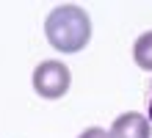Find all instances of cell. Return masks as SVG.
<instances>
[{
	"label": "cell",
	"mask_w": 152,
	"mask_h": 138,
	"mask_svg": "<svg viewBox=\"0 0 152 138\" xmlns=\"http://www.w3.org/2000/svg\"><path fill=\"white\" fill-rule=\"evenodd\" d=\"M149 116H152V108H149Z\"/></svg>",
	"instance_id": "6"
},
{
	"label": "cell",
	"mask_w": 152,
	"mask_h": 138,
	"mask_svg": "<svg viewBox=\"0 0 152 138\" xmlns=\"http://www.w3.org/2000/svg\"><path fill=\"white\" fill-rule=\"evenodd\" d=\"M133 61H136L138 69L152 72V31L141 33L136 39V44H133Z\"/></svg>",
	"instance_id": "4"
},
{
	"label": "cell",
	"mask_w": 152,
	"mask_h": 138,
	"mask_svg": "<svg viewBox=\"0 0 152 138\" xmlns=\"http://www.w3.org/2000/svg\"><path fill=\"white\" fill-rule=\"evenodd\" d=\"M44 36L58 53H80L91 39V20L86 8L75 3H58L44 20Z\"/></svg>",
	"instance_id": "1"
},
{
	"label": "cell",
	"mask_w": 152,
	"mask_h": 138,
	"mask_svg": "<svg viewBox=\"0 0 152 138\" xmlns=\"http://www.w3.org/2000/svg\"><path fill=\"white\" fill-rule=\"evenodd\" d=\"M72 86V72L66 64H61L56 58L42 61L33 69V91L42 99H61Z\"/></svg>",
	"instance_id": "2"
},
{
	"label": "cell",
	"mask_w": 152,
	"mask_h": 138,
	"mask_svg": "<svg viewBox=\"0 0 152 138\" xmlns=\"http://www.w3.org/2000/svg\"><path fill=\"white\" fill-rule=\"evenodd\" d=\"M77 138H111V133L102 130V127H88V130H83Z\"/></svg>",
	"instance_id": "5"
},
{
	"label": "cell",
	"mask_w": 152,
	"mask_h": 138,
	"mask_svg": "<svg viewBox=\"0 0 152 138\" xmlns=\"http://www.w3.org/2000/svg\"><path fill=\"white\" fill-rule=\"evenodd\" d=\"M111 138H152L149 119L141 116V113H136V110L122 113L111 124Z\"/></svg>",
	"instance_id": "3"
}]
</instances>
